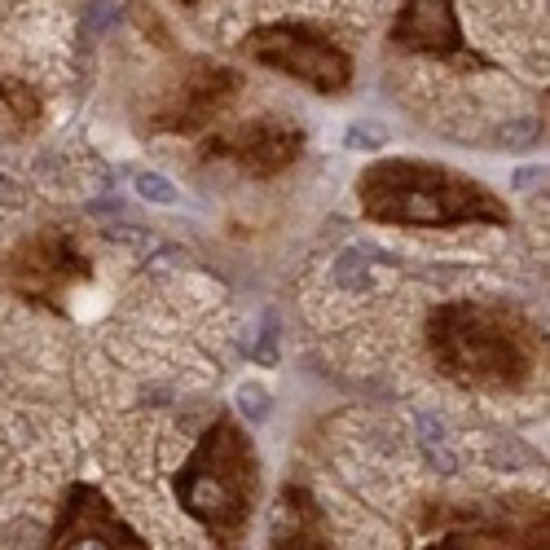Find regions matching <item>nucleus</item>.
Here are the masks:
<instances>
[{"label":"nucleus","instance_id":"1","mask_svg":"<svg viewBox=\"0 0 550 550\" xmlns=\"http://www.w3.org/2000/svg\"><path fill=\"white\" fill-rule=\"evenodd\" d=\"M427 357L462 392H524L546 357L542 326L515 304L449 300L427 313Z\"/></svg>","mask_w":550,"mask_h":550},{"label":"nucleus","instance_id":"2","mask_svg":"<svg viewBox=\"0 0 550 550\" xmlns=\"http://www.w3.org/2000/svg\"><path fill=\"white\" fill-rule=\"evenodd\" d=\"M361 216L374 225L405 229H458V225H511V207L498 190L471 172L427 159H374L357 176Z\"/></svg>","mask_w":550,"mask_h":550},{"label":"nucleus","instance_id":"3","mask_svg":"<svg viewBox=\"0 0 550 550\" xmlns=\"http://www.w3.org/2000/svg\"><path fill=\"white\" fill-rule=\"evenodd\" d=\"M172 489L216 550H242L260 506V454L251 432L234 414H216L176 471Z\"/></svg>","mask_w":550,"mask_h":550},{"label":"nucleus","instance_id":"4","mask_svg":"<svg viewBox=\"0 0 550 550\" xmlns=\"http://www.w3.org/2000/svg\"><path fill=\"white\" fill-rule=\"evenodd\" d=\"M427 550H546V498H436L423 506Z\"/></svg>","mask_w":550,"mask_h":550},{"label":"nucleus","instance_id":"5","mask_svg":"<svg viewBox=\"0 0 550 550\" xmlns=\"http://www.w3.org/2000/svg\"><path fill=\"white\" fill-rule=\"evenodd\" d=\"M242 53L264 71H278L322 97H344L352 88V75H357L352 53L313 22H264V27L247 31Z\"/></svg>","mask_w":550,"mask_h":550},{"label":"nucleus","instance_id":"6","mask_svg":"<svg viewBox=\"0 0 550 550\" xmlns=\"http://www.w3.org/2000/svg\"><path fill=\"white\" fill-rule=\"evenodd\" d=\"M238 93L242 75L234 66L216 58H181L168 75H159V88L146 106V128L194 137V132L212 128Z\"/></svg>","mask_w":550,"mask_h":550},{"label":"nucleus","instance_id":"7","mask_svg":"<svg viewBox=\"0 0 550 550\" xmlns=\"http://www.w3.org/2000/svg\"><path fill=\"white\" fill-rule=\"evenodd\" d=\"M0 273H5V286L18 300L62 313L66 295L93 278V264H88L84 247L75 242V234L66 225H44L9 251Z\"/></svg>","mask_w":550,"mask_h":550},{"label":"nucleus","instance_id":"8","mask_svg":"<svg viewBox=\"0 0 550 550\" xmlns=\"http://www.w3.org/2000/svg\"><path fill=\"white\" fill-rule=\"evenodd\" d=\"M49 550H150L97 484H71L49 528Z\"/></svg>","mask_w":550,"mask_h":550},{"label":"nucleus","instance_id":"9","mask_svg":"<svg viewBox=\"0 0 550 550\" xmlns=\"http://www.w3.org/2000/svg\"><path fill=\"white\" fill-rule=\"evenodd\" d=\"M304 146L308 137L300 124H286V119H238V124L212 132L203 141V154L220 163H234L238 172L264 181V176H278L291 168L304 154Z\"/></svg>","mask_w":550,"mask_h":550},{"label":"nucleus","instance_id":"10","mask_svg":"<svg viewBox=\"0 0 550 550\" xmlns=\"http://www.w3.org/2000/svg\"><path fill=\"white\" fill-rule=\"evenodd\" d=\"M392 44L405 53H423V58H440V62H462V66H489L480 53H471V44L462 40V22L454 5H401V14L392 22Z\"/></svg>","mask_w":550,"mask_h":550},{"label":"nucleus","instance_id":"11","mask_svg":"<svg viewBox=\"0 0 550 550\" xmlns=\"http://www.w3.org/2000/svg\"><path fill=\"white\" fill-rule=\"evenodd\" d=\"M269 546L273 550H330V524L326 511L304 484H282L269 520Z\"/></svg>","mask_w":550,"mask_h":550},{"label":"nucleus","instance_id":"12","mask_svg":"<svg viewBox=\"0 0 550 550\" xmlns=\"http://www.w3.org/2000/svg\"><path fill=\"white\" fill-rule=\"evenodd\" d=\"M132 181H137V194L150 198V203H176V198H181V194L172 190L168 176H159V172H137Z\"/></svg>","mask_w":550,"mask_h":550},{"label":"nucleus","instance_id":"13","mask_svg":"<svg viewBox=\"0 0 550 550\" xmlns=\"http://www.w3.org/2000/svg\"><path fill=\"white\" fill-rule=\"evenodd\" d=\"M537 137H542V124H537V119H520V124H506L498 132V141L506 150H511V146H533Z\"/></svg>","mask_w":550,"mask_h":550},{"label":"nucleus","instance_id":"14","mask_svg":"<svg viewBox=\"0 0 550 550\" xmlns=\"http://www.w3.org/2000/svg\"><path fill=\"white\" fill-rule=\"evenodd\" d=\"M242 410H247V418H264L269 414V392L247 383V388H242Z\"/></svg>","mask_w":550,"mask_h":550},{"label":"nucleus","instance_id":"15","mask_svg":"<svg viewBox=\"0 0 550 550\" xmlns=\"http://www.w3.org/2000/svg\"><path fill=\"white\" fill-rule=\"evenodd\" d=\"M383 141H388V137H383V128H366V124L348 128V146L352 150H357V146H383Z\"/></svg>","mask_w":550,"mask_h":550}]
</instances>
